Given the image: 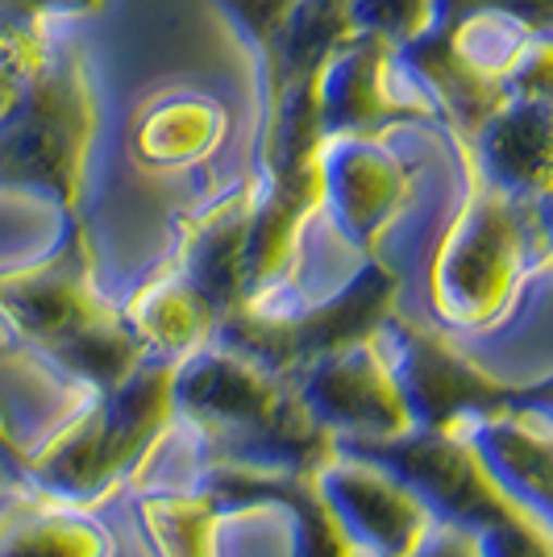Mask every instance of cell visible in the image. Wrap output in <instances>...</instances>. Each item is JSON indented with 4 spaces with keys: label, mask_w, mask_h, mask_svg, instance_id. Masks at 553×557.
<instances>
[{
    "label": "cell",
    "mask_w": 553,
    "mask_h": 557,
    "mask_svg": "<svg viewBox=\"0 0 553 557\" xmlns=\"http://www.w3.org/2000/svg\"><path fill=\"white\" fill-rule=\"evenodd\" d=\"M93 92L75 47H50L47 63L0 113V187H38L71 205L93 141Z\"/></svg>",
    "instance_id": "6da1fadb"
},
{
    "label": "cell",
    "mask_w": 553,
    "mask_h": 557,
    "mask_svg": "<svg viewBox=\"0 0 553 557\" xmlns=\"http://www.w3.org/2000/svg\"><path fill=\"white\" fill-rule=\"evenodd\" d=\"M395 67V47L374 34H349L329 54L317 79V121L324 138H374L395 121H425V104L392 96L388 79Z\"/></svg>",
    "instance_id": "7a4b0ae2"
},
{
    "label": "cell",
    "mask_w": 553,
    "mask_h": 557,
    "mask_svg": "<svg viewBox=\"0 0 553 557\" xmlns=\"http://www.w3.org/2000/svg\"><path fill=\"white\" fill-rule=\"evenodd\" d=\"M466 141L479 146L483 171L495 184H545V163H550V75L516 84L479 121V129Z\"/></svg>",
    "instance_id": "3957f363"
},
{
    "label": "cell",
    "mask_w": 553,
    "mask_h": 557,
    "mask_svg": "<svg viewBox=\"0 0 553 557\" xmlns=\"http://www.w3.org/2000/svg\"><path fill=\"white\" fill-rule=\"evenodd\" d=\"M333 141L324 166H317V184L329 187L333 205L342 209L354 233H370L404 196V171L383 146L370 138H324Z\"/></svg>",
    "instance_id": "277c9868"
},
{
    "label": "cell",
    "mask_w": 553,
    "mask_h": 557,
    "mask_svg": "<svg viewBox=\"0 0 553 557\" xmlns=\"http://www.w3.org/2000/svg\"><path fill=\"white\" fill-rule=\"evenodd\" d=\"M225 129V113L208 96H171L150 104L134 129V150L146 163H192Z\"/></svg>",
    "instance_id": "5b68a950"
},
{
    "label": "cell",
    "mask_w": 553,
    "mask_h": 557,
    "mask_svg": "<svg viewBox=\"0 0 553 557\" xmlns=\"http://www.w3.org/2000/svg\"><path fill=\"white\" fill-rule=\"evenodd\" d=\"M433 9L438 0H346V22L354 34H374L404 47L433 22Z\"/></svg>",
    "instance_id": "8992f818"
},
{
    "label": "cell",
    "mask_w": 553,
    "mask_h": 557,
    "mask_svg": "<svg viewBox=\"0 0 553 557\" xmlns=\"http://www.w3.org/2000/svg\"><path fill=\"white\" fill-rule=\"evenodd\" d=\"M47 54H50L47 25L0 22V113L25 88V79L47 63Z\"/></svg>",
    "instance_id": "52a82bcc"
},
{
    "label": "cell",
    "mask_w": 553,
    "mask_h": 557,
    "mask_svg": "<svg viewBox=\"0 0 553 557\" xmlns=\"http://www.w3.org/2000/svg\"><path fill=\"white\" fill-rule=\"evenodd\" d=\"M296 0H212V9L237 29V38L258 54L279 34L283 17L292 13Z\"/></svg>",
    "instance_id": "ba28073f"
},
{
    "label": "cell",
    "mask_w": 553,
    "mask_h": 557,
    "mask_svg": "<svg viewBox=\"0 0 553 557\" xmlns=\"http://www.w3.org/2000/svg\"><path fill=\"white\" fill-rule=\"evenodd\" d=\"M105 0H0V22H38L50 17H88L100 13Z\"/></svg>",
    "instance_id": "9c48e42d"
}]
</instances>
